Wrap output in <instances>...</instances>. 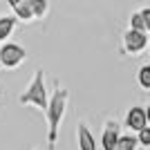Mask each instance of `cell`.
Segmentation results:
<instances>
[{
    "mask_svg": "<svg viewBox=\"0 0 150 150\" xmlns=\"http://www.w3.org/2000/svg\"><path fill=\"white\" fill-rule=\"evenodd\" d=\"M9 7H11V13L20 23H34V20H36L29 0H9Z\"/></svg>",
    "mask_w": 150,
    "mask_h": 150,
    "instance_id": "obj_8",
    "label": "cell"
},
{
    "mask_svg": "<svg viewBox=\"0 0 150 150\" xmlns=\"http://www.w3.org/2000/svg\"><path fill=\"white\" fill-rule=\"evenodd\" d=\"M141 16H144V23H146V31H148V36H150V7L141 9Z\"/></svg>",
    "mask_w": 150,
    "mask_h": 150,
    "instance_id": "obj_15",
    "label": "cell"
},
{
    "mask_svg": "<svg viewBox=\"0 0 150 150\" xmlns=\"http://www.w3.org/2000/svg\"><path fill=\"white\" fill-rule=\"evenodd\" d=\"M36 150H40V148H36Z\"/></svg>",
    "mask_w": 150,
    "mask_h": 150,
    "instance_id": "obj_19",
    "label": "cell"
},
{
    "mask_svg": "<svg viewBox=\"0 0 150 150\" xmlns=\"http://www.w3.org/2000/svg\"><path fill=\"white\" fill-rule=\"evenodd\" d=\"M76 144L79 150H99L96 148V139H94L92 130L85 121H79V128H76Z\"/></svg>",
    "mask_w": 150,
    "mask_h": 150,
    "instance_id": "obj_7",
    "label": "cell"
},
{
    "mask_svg": "<svg viewBox=\"0 0 150 150\" xmlns=\"http://www.w3.org/2000/svg\"><path fill=\"white\" fill-rule=\"evenodd\" d=\"M25 61H27V52H25V47H20L18 43H5L0 47V63H2V67L16 69Z\"/></svg>",
    "mask_w": 150,
    "mask_h": 150,
    "instance_id": "obj_4",
    "label": "cell"
},
{
    "mask_svg": "<svg viewBox=\"0 0 150 150\" xmlns=\"http://www.w3.org/2000/svg\"><path fill=\"white\" fill-rule=\"evenodd\" d=\"M137 141H139V148H150V125L137 134Z\"/></svg>",
    "mask_w": 150,
    "mask_h": 150,
    "instance_id": "obj_14",
    "label": "cell"
},
{
    "mask_svg": "<svg viewBox=\"0 0 150 150\" xmlns=\"http://www.w3.org/2000/svg\"><path fill=\"white\" fill-rule=\"evenodd\" d=\"M0 67H2V63H0Z\"/></svg>",
    "mask_w": 150,
    "mask_h": 150,
    "instance_id": "obj_17",
    "label": "cell"
},
{
    "mask_svg": "<svg viewBox=\"0 0 150 150\" xmlns=\"http://www.w3.org/2000/svg\"><path fill=\"white\" fill-rule=\"evenodd\" d=\"M146 117H148V125H150V103L146 105Z\"/></svg>",
    "mask_w": 150,
    "mask_h": 150,
    "instance_id": "obj_16",
    "label": "cell"
},
{
    "mask_svg": "<svg viewBox=\"0 0 150 150\" xmlns=\"http://www.w3.org/2000/svg\"><path fill=\"white\" fill-rule=\"evenodd\" d=\"M125 128H130V130H134L139 134L141 130H146L148 128V117H146V108H139V105H134V108H130L128 112H125Z\"/></svg>",
    "mask_w": 150,
    "mask_h": 150,
    "instance_id": "obj_6",
    "label": "cell"
},
{
    "mask_svg": "<svg viewBox=\"0 0 150 150\" xmlns=\"http://www.w3.org/2000/svg\"><path fill=\"white\" fill-rule=\"evenodd\" d=\"M148 50H150V45H148Z\"/></svg>",
    "mask_w": 150,
    "mask_h": 150,
    "instance_id": "obj_18",
    "label": "cell"
},
{
    "mask_svg": "<svg viewBox=\"0 0 150 150\" xmlns=\"http://www.w3.org/2000/svg\"><path fill=\"white\" fill-rule=\"evenodd\" d=\"M128 29H132V31H141V34H148L146 31V23H144V16H141V11H134L130 16V27Z\"/></svg>",
    "mask_w": 150,
    "mask_h": 150,
    "instance_id": "obj_12",
    "label": "cell"
},
{
    "mask_svg": "<svg viewBox=\"0 0 150 150\" xmlns=\"http://www.w3.org/2000/svg\"><path fill=\"white\" fill-rule=\"evenodd\" d=\"M67 101H69V92L61 85V81H54V92L50 99V108H47V150H56V141H58V130H61L63 117L67 110Z\"/></svg>",
    "mask_w": 150,
    "mask_h": 150,
    "instance_id": "obj_1",
    "label": "cell"
},
{
    "mask_svg": "<svg viewBox=\"0 0 150 150\" xmlns=\"http://www.w3.org/2000/svg\"><path fill=\"white\" fill-rule=\"evenodd\" d=\"M50 99L52 96H50V92H47V88H45V69L38 67L36 72H34V76H31L27 90L18 96V103L20 105H34L36 110H40V112L47 114Z\"/></svg>",
    "mask_w": 150,
    "mask_h": 150,
    "instance_id": "obj_2",
    "label": "cell"
},
{
    "mask_svg": "<svg viewBox=\"0 0 150 150\" xmlns=\"http://www.w3.org/2000/svg\"><path fill=\"white\" fill-rule=\"evenodd\" d=\"M31 2V9H34V16L38 18H45L47 13H50V2L47 0H29Z\"/></svg>",
    "mask_w": 150,
    "mask_h": 150,
    "instance_id": "obj_10",
    "label": "cell"
},
{
    "mask_svg": "<svg viewBox=\"0 0 150 150\" xmlns=\"http://www.w3.org/2000/svg\"><path fill=\"white\" fill-rule=\"evenodd\" d=\"M121 137H123V134H121L119 121L117 119H105V123H103V134H101V150H114Z\"/></svg>",
    "mask_w": 150,
    "mask_h": 150,
    "instance_id": "obj_5",
    "label": "cell"
},
{
    "mask_svg": "<svg viewBox=\"0 0 150 150\" xmlns=\"http://www.w3.org/2000/svg\"><path fill=\"white\" fill-rule=\"evenodd\" d=\"M16 23H18V18H16L13 13H5V16H0V47L7 43V38L13 34Z\"/></svg>",
    "mask_w": 150,
    "mask_h": 150,
    "instance_id": "obj_9",
    "label": "cell"
},
{
    "mask_svg": "<svg viewBox=\"0 0 150 150\" xmlns=\"http://www.w3.org/2000/svg\"><path fill=\"white\" fill-rule=\"evenodd\" d=\"M114 150H139V141H137V137H132V134H123Z\"/></svg>",
    "mask_w": 150,
    "mask_h": 150,
    "instance_id": "obj_11",
    "label": "cell"
},
{
    "mask_svg": "<svg viewBox=\"0 0 150 150\" xmlns=\"http://www.w3.org/2000/svg\"><path fill=\"white\" fill-rule=\"evenodd\" d=\"M150 45V36L148 34H141V31H132L125 29L123 38H121V52L125 56H141V52L148 50Z\"/></svg>",
    "mask_w": 150,
    "mask_h": 150,
    "instance_id": "obj_3",
    "label": "cell"
},
{
    "mask_svg": "<svg viewBox=\"0 0 150 150\" xmlns=\"http://www.w3.org/2000/svg\"><path fill=\"white\" fill-rule=\"evenodd\" d=\"M137 81L144 90H150V65H141V67H139Z\"/></svg>",
    "mask_w": 150,
    "mask_h": 150,
    "instance_id": "obj_13",
    "label": "cell"
}]
</instances>
